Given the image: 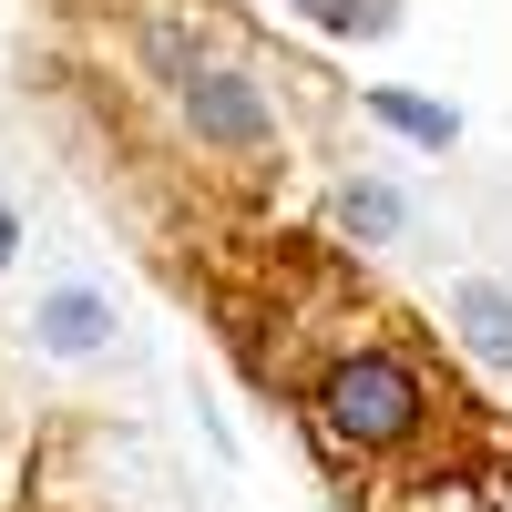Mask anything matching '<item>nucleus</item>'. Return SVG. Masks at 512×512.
Masks as SVG:
<instances>
[{
	"label": "nucleus",
	"mask_w": 512,
	"mask_h": 512,
	"mask_svg": "<svg viewBox=\"0 0 512 512\" xmlns=\"http://www.w3.org/2000/svg\"><path fill=\"white\" fill-rule=\"evenodd\" d=\"M420 379H410V359H390V349H349L328 379H318V420H328V441H349V451H400L410 431H420Z\"/></svg>",
	"instance_id": "f257e3e1"
},
{
	"label": "nucleus",
	"mask_w": 512,
	"mask_h": 512,
	"mask_svg": "<svg viewBox=\"0 0 512 512\" xmlns=\"http://www.w3.org/2000/svg\"><path fill=\"white\" fill-rule=\"evenodd\" d=\"M338 226H349V236H400V195L390 185H349V195H338Z\"/></svg>",
	"instance_id": "39448f33"
},
{
	"label": "nucleus",
	"mask_w": 512,
	"mask_h": 512,
	"mask_svg": "<svg viewBox=\"0 0 512 512\" xmlns=\"http://www.w3.org/2000/svg\"><path fill=\"white\" fill-rule=\"evenodd\" d=\"M297 21H318V31H390V0H297Z\"/></svg>",
	"instance_id": "0eeeda50"
},
{
	"label": "nucleus",
	"mask_w": 512,
	"mask_h": 512,
	"mask_svg": "<svg viewBox=\"0 0 512 512\" xmlns=\"http://www.w3.org/2000/svg\"><path fill=\"white\" fill-rule=\"evenodd\" d=\"M451 318H461V338H472L482 359H512V287H492V277H472L451 297Z\"/></svg>",
	"instance_id": "20e7f679"
},
{
	"label": "nucleus",
	"mask_w": 512,
	"mask_h": 512,
	"mask_svg": "<svg viewBox=\"0 0 512 512\" xmlns=\"http://www.w3.org/2000/svg\"><path fill=\"white\" fill-rule=\"evenodd\" d=\"M369 113H379V123H400L410 144H451V113H441V103H410V93H369Z\"/></svg>",
	"instance_id": "423d86ee"
},
{
	"label": "nucleus",
	"mask_w": 512,
	"mask_h": 512,
	"mask_svg": "<svg viewBox=\"0 0 512 512\" xmlns=\"http://www.w3.org/2000/svg\"><path fill=\"white\" fill-rule=\"evenodd\" d=\"M185 123L205 144H267V103L236 72H185Z\"/></svg>",
	"instance_id": "f03ea898"
},
{
	"label": "nucleus",
	"mask_w": 512,
	"mask_h": 512,
	"mask_svg": "<svg viewBox=\"0 0 512 512\" xmlns=\"http://www.w3.org/2000/svg\"><path fill=\"white\" fill-rule=\"evenodd\" d=\"M41 349H62V359H82V349H103V328H113V308L93 287H62V297H41Z\"/></svg>",
	"instance_id": "7ed1b4c3"
},
{
	"label": "nucleus",
	"mask_w": 512,
	"mask_h": 512,
	"mask_svg": "<svg viewBox=\"0 0 512 512\" xmlns=\"http://www.w3.org/2000/svg\"><path fill=\"white\" fill-rule=\"evenodd\" d=\"M11 246H21V226H11V205H0V267H11Z\"/></svg>",
	"instance_id": "6e6552de"
}]
</instances>
